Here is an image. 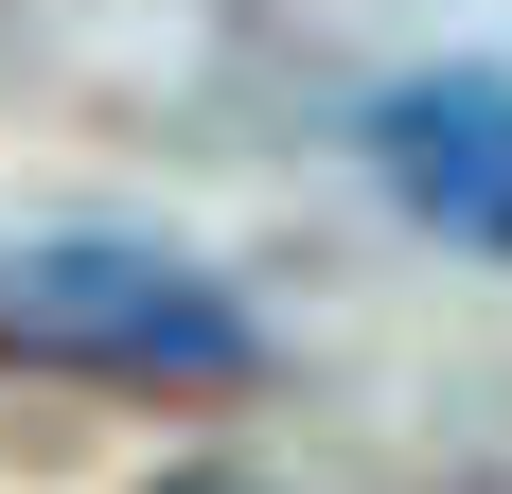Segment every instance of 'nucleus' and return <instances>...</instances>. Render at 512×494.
I'll return each instance as SVG.
<instances>
[{
	"label": "nucleus",
	"instance_id": "f03ea898",
	"mask_svg": "<svg viewBox=\"0 0 512 494\" xmlns=\"http://www.w3.org/2000/svg\"><path fill=\"white\" fill-rule=\"evenodd\" d=\"M371 159H389V195L442 247H495L512 265V71H407L371 106Z\"/></svg>",
	"mask_w": 512,
	"mask_h": 494
},
{
	"label": "nucleus",
	"instance_id": "7ed1b4c3",
	"mask_svg": "<svg viewBox=\"0 0 512 494\" xmlns=\"http://www.w3.org/2000/svg\"><path fill=\"white\" fill-rule=\"evenodd\" d=\"M159 494H265V477H159Z\"/></svg>",
	"mask_w": 512,
	"mask_h": 494
},
{
	"label": "nucleus",
	"instance_id": "f257e3e1",
	"mask_svg": "<svg viewBox=\"0 0 512 494\" xmlns=\"http://www.w3.org/2000/svg\"><path fill=\"white\" fill-rule=\"evenodd\" d=\"M0 353L124 371V389H248V371H265L248 300H230V283H195L177 247H124V230L0 247Z\"/></svg>",
	"mask_w": 512,
	"mask_h": 494
}]
</instances>
